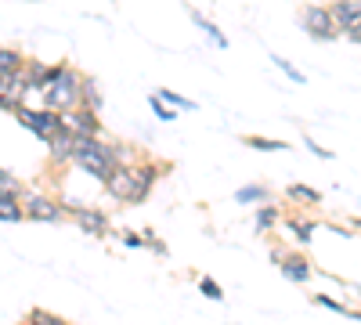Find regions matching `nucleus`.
<instances>
[{
  "label": "nucleus",
  "mask_w": 361,
  "mask_h": 325,
  "mask_svg": "<svg viewBox=\"0 0 361 325\" xmlns=\"http://www.w3.org/2000/svg\"><path fill=\"white\" fill-rule=\"evenodd\" d=\"M166 109H185V112H192L195 109V102L192 98H185V94H177V91H170V87H159V91H152Z\"/></svg>",
  "instance_id": "f3484780"
},
{
  "label": "nucleus",
  "mask_w": 361,
  "mask_h": 325,
  "mask_svg": "<svg viewBox=\"0 0 361 325\" xmlns=\"http://www.w3.org/2000/svg\"><path fill=\"white\" fill-rule=\"evenodd\" d=\"M314 304H322V307H329V311H336V314H347V307H343V304H336L333 297H325V293H318Z\"/></svg>",
  "instance_id": "cd10ccee"
},
{
  "label": "nucleus",
  "mask_w": 361,
  "mask_h": 325,
  "mask_svg": "<svg viewBox=\"0 0 361 325\" xmlns=\"http://www.w3.org/2000/svg\"><path fill=\"white\" fill-rule=\"evenodd\" d=\"M62 210H69L76 217V228L87 231V235H105L109 231V217L102 210H90V206H80V202H62Z\"/></svg>",
  "instance_id": "9d476101"
},
{
  "label": "nucleus",
  "mask_w": 361,
  "mask_h": 325,
  "mask_svg": "<svg viewBox=\"0 0 361 325\" xmlns=\"http://www.w3.org/2000/svg\"><path fill=\"white\" fill-rule=\"evenodd\" d=\"M271 62H275V66H279V69H282V73H286V76L293 80V83H307V76H304V73H300V69H296L293 62H286V58H282V54H271Z\"/></svg>",
  "instance_id": "4be33fe9"
},
{
  "label": "nucleus",
  "mask_w": 361,
  "mask_h": 325,
  "mask_svg": "<svg viewBox=\"0 0 361 325\" xmlns=\"http://www.w3.org/2000/svg\"><path fill=\"white\" fill-rule=\"evenodd\" d=\"M22 325H25V321H22Z\"/></svg>",
  "instance_id": "7c9ffc66"
},
{
  "label": "nucleus",
  "mask_w": 361,
  "mask_h": 325,
  "mask_svg": "<svg viewBox=\"0 0 361 325\" xmlns=\"http://www.w3.org/2000/svg\"><path fill=\"white\" fill-rule=\"evenodd\" d=\"M25 325H69V321H62L58 314H51V311H44V307H37V311H29V321Z\"/></svg>",
  "instance_id": "412c9836"
},
{
  "label": "nucleus",
  "mask_w": 361,
  "mask_h": 325,
  "mask_svg": "<svg viewBox=\"0 0 361 325\" xmlns=\"http://www.w3.org/2000/svg\"><path fill=\"white\" fill-rule=\"evenodd\" d=\"M15 120H18L25 130H33L40 141H51L58 130H62V116L51 112V109H18Z\"/></svg>",
  "instance_id": "423d86ee"
},
{
  "label": "nucleus",
  "mask_w": 361,
  "mask_h": 325,
  "mask_svg": "<svg viewBox=\"0 0 361 325\" xmlns=\"http://www.w3.org/2000/svg\"><path fill=\"white\" fill-rule=\"evenodd\" d=\"M123 246H127V250H141L145 239H141V235H123Z\"/></svg>",
  "instance_id": "c756f323"
},
{
  "label": "nucleus",
  "mask_w": 361,
  "mask_h": 325,
  "mask_svg": "<svg viewBox=\"0 0 361 325\" xmlns=\"http://www.w3.org/2000/svg\"><path fill=\"white\" fill-rule=\"evenodd\" d=\"M73 141H76V137H73V134H69V130L62 127V130H58V134H54V137L47 141V149H51V159H54V163H69V159H73Z\"/></svg>",
  "instance_id": "f8f14e48"
},
{
  "label": "nucleus",
  "mask_w": 361,
  "mask_h": 325,
  "mask_svg": "<svg viewBox=\"0 0 361 325\" xmlns=\"http://www.w3.org/2000/svg\"><path fill=\"white\" fill-rule=\"evenodd\" d=\"M279 268H282V275H286L289 282H307V278H311V264H307V257H300V253L282 257Z\"/></svg>",
  "instance_id": "9b49d317"
},
{
  "label": "nucleus",
  "mask_w": 361,
  "mask_h": 325,
  "mask_svg": "<svg viewBox=\"0 0 361 325\" xmlns=\"http://www.w3.org/2000/svg\"><path fill=\"white\" fill-rule=\"evenodd\" d=\"M275 221H279V210H275V206H260V210H257V231L275 228Z\"/></svg>",
  "instance_id": "5701e85b"
},
{
  "label": "nucleus",
  "mask_w": 361,
  "mask_h": 325,
  "mask_svg": "<svg viewBox=\"0 0 361 325\" xmlns=\"http://www.w3.org/2000/svg\"><path fill=\"white\" fill-rule=\"evenodd\" d=\"M188 15H192V22H195V25H199V29H202V33H206L209 40H214L217 47H228V37H224V33H221V29H217L214 22H209V18H202V11H195V8H188Z\"/></svg>",
  "instance_id": "dca6fc26"
},
{
  "label": "nucleus",
  "mask_w": 361,
  "mask_h": 325,
  "mask_svg": "<svg viewBox=\"0 0 361 325\" xmlns=\"http://www.w3.org/2000/svg\"><path fill=\"white\" fill-rule=\"evenodd\" d=\"M0 192H11V195H18V192H22L18 177H11L8 170H0Z\"/></svg>",
  "instance_id": "bb28decb"
},
{
  "label": "nucleus",
  "mask_w": 361,
  "mask_h": 325,
  "mask_svg": "<svg viewBox=\"0 0 361 325\" xmlns=\"http://www.w3.org/2000/svg\"><path fill=\"white\" fill-rule=\"evenodd\" d=\"M289 228H293V235H296L300 243H311V239H314V228H318V224H311V221H293Z\"/></svg>",
  "instance_id": "393cba45"
},
{
  "label": "nucleus",
  "mask_w": 361,
  "mask_h": 325,
  "mask_svg": "<svg viewBox=\"0 0 361 325\" xmlns=\"http://www.w3.org/2000/svg\"><path fill=\"white\" fill-rule=\"evenodd\" d=\"M80 105L90 109V112H102V109H105V98H102V91H98V83L87 80V76H83V83H80Z\"/></svg>",
  "instance_id": "ddd939ff"
},
{
  "label": "nucleus",
  "mask_w": 361,
  "mask_h": 325,
  "mask_svg": "<svg viewBox=\"0 0 361 325\" xmlns=\"http://www.w3.org/2000/svg\"><path fill=\"white\" fill-rule=\"evenodd\" d=\"M286 195H289L293 202H300V206H318V202H322V192L311 188V185H289Z\"/></svg>",
  "instance_id": "2eb2a0df"
},
{
  "label": "nucleus",
  "mask_w": 361,
  "mask_h": 325,
  "mask_svg": "<svg viewBox=\"0 0 361 325\" xmlns=\"http://www.w3.org/2000/svg\"><path fill=\"white\" fill-rule=\"evenodd\" d=\"M15 69H22V54L15 47H0V76H8Z\"/></svg>",
  "instance_id": "6ab92c4d"
},
{
  "label": "nucleus",
  "mask_w": 361,
  "mask_h": 325,
  "mask_svg": "<svg viewBox=\"0 0 361 325\" xmlns=\"http://www.w3.org/2000/svg\"><path fill=\"white\" fill-rule=\"evenodd\" d=\"M300 25H304V33L311 40H336L340 29L333 25V18H329V11L322 4H304L300 8Z\"/></svg>",
  "instance_id": "0eeeda50"
},
{
  "label": "nucleus",
  "mask_w": 361,
  "mask_h": 325,
  "mask_svg": "<svg viewBox=\"0 0 361 325\" xmlns=\"http://www.w3.org/2000/svg\"><path fill=\"white\" fill-rule=\"evenodd\" d=\"M25 94H29V83H25L22 69L0 76V109H8V112L25 109Z\"/></svg>",
  "instance_id": "6e6552de"
},
{
  "label": "nucleus",
  "mask_w": 361,
  "mask_h": 325,
  "mask_svg": "<svg viewBox=\"0 0 361 325\" xmlns=\"http://www.w3.org/2000/svg\"><path fill=\"white\" fill-rule=\"evenodd\" d=\"M73 163L83 170V173H90L94 181H109L112 177V170H116V159H112V145H105V141H98V137H76L73 141Z\"/></svg>",
  "instance_id": "f03ea898"
},
{
  "label": "nucleus",
  "mask_w": 361,
  "mask_h": 325,
  "mask_svg": "<svg viewBox=\"0 0 361 325\" xmlns=\"http://www.w3.org/2000/svg\"><path fill=\"white\" fill-rule=\"evenodd\" d=\"M62 127H66L73 137H98V134H102L98 112H90V109H83V105L62 116Z\"/></svg>",
  "instance_id": "1a4fd4ad"
},
{
  "label": "nucleus",
  "mask_w": 361,
  "mask_h": 325,
  "mask_svg": "<svg viewBox=\"0 0 361 325\" xmlns=\"http://www.w3.org/2000/svg\"><path fill=\"white\" fill-rule=\"evenodd\" d=\"M148 102H152V112L159 116V120H163V123H170V120H177V112H173V109H166V105H163V102H159L156 94H148Z\"/></svg>",
  "instance_id": "a878e982"
},
{
  "label": "nucleus",
  "mask_w": 361,
  "mask_h": 325,
  "mask_svg": "<svg viewBox=\"0 0 361 325\" xmlns=\"http://www.w3.org/2000/svg\"><path fill=\"white\" fill-rule=\"evenodd\" d=\"M246 145L257 149V152H286L289 149L286 141H271V137H246Z\"/></svg>",
  "instance_id": "aec40b11"
},
{
  "label": "nucleus",
  "mask_w": 361,
  "mask_h": 325,
  "mask_svg": "<svg viewBox=\"0 0 361 325\" xmlns=\"http://www.w3.org/2000/svg\"><path fill=\"white\" fill-rule=\"evenodd\" d=\"M18 195H22V192H18ZM18 195H11V192H0V221H8V224L25 221V217H22V202H18Z\"/></svg>",
  "instance_id": "4468645a"
},
{
  "label": "nucleus",
  "mask_w": 361,
  "mask_h": 325,
  "mask_svg": "<svg viewBox=\"0 0 361 325\" xmlns=\"http://www.w3.org/2000/svg\"><path fill=\"white\" fill-rule=\"evenodd\" d=\"M333 25L340 29V37H347L354 47L361 44V4L357 0H333V4L325 8Z\"/></svg>",
  "instance_id": "39448f33"
},
{
  "label": "nucleus",
  "mask_w": 361,
  "mask_h": 325,
  "mask_svg": "<svg viewBox=\"0 0 361 325\" xmlns=\"http://www.w3.org/2000/svg\"><path fill=\"white\" fill-rule=\"evenodd\" d=\"M159 173H163V166H156V163H127V166H116L112 170L105 188H109L112 199L134 206V202H145V195L152 192Z\"/></svg>",
  "instance_id": "f257e3e1"
},
{
  "label": "nucleus",
  "mask_w": 361,
  "mask_h": 325,
  "mask_svg": "<svg viewBox=\"0 0 361 325\" xmlns=\"http://www.w3.org/2000/svg\"><path fill=\"white\" fill-rule=\"evenodd\" d=\"M307 152H314V156H322V159H333V152H329V149H322L318 141H307Z\"/></svg>",
  "instance_id": "c85d7f7f"
},
{
  "label": "nucleus",
  "mask_w": 361,
  "mask_h": 325,
  "mask_svg": "<svg viewBox=\"0 0 361 325\" xmlns=\"http://www.w3.org/2000/svg\"><path fill=\"white\" fill-rule=\"evenodd\" d=\"M18 202H22V217H29V221L58 224V221L66 217L62 202L51 199V195H44V192H22V195H18Z\"/></svg>",
  "instance_id": "20e7f679"
},
{
  "label": "nucleus",
  "mask_w": 361,
  "mask_h": 325,
  "mask_svg": "<svg viewBox=\"0 0 361 325\" xmlns=\"http://www.w3.org/2000/svg\"><path fill=\"white\" fill-rule=\"evenodd\" d=\"M80 83H83V76H80L73 66L62 62L58 76L40 91V94H44V109H51V112H58V116L80 109Z\"/></svg>",
  "instance_id": "7ed1b4c3"
},
{
  "label": "nucleus",
  "mask_w": 361,
  "mask_h": 325,
  "mask_svg": "<svg viewBox=\"0 0 361 325\" xmlns=\"http://www.w3.org/2000/svg\"><path fill=\"white\" fill-rule=\"evenodd\" d=\"M199 293H202V297H209V300H221V297H224V289H221L214 278H209V275L199 278Z\"/></svg>",
  "instance_id": "b1692460"
},
{
  "label": "nucleus",
  "mask_w": 361,
  "mask_h": 325,
  "mask_svg": "<svg viewBox=\"0 0 361 325\" xmlns=\"http://www.w3.org/2000/svg\"><path fill=\"white\" fill-rule=\"evenodd\" d=\"M264 199H267L264 185H243L235 192V202H243V206H253V202H264Z\"/></svg>",
  "instance_id": "a211bd4d"
}]
</instances>
